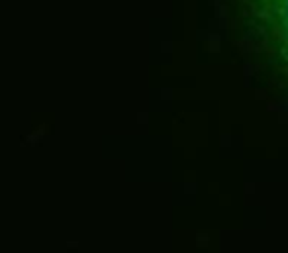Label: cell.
<instances>
[{"instance_id": "obj_1", "label": "cell", "mask_w": 288, "mask_h": 253, "mask_svg": "<svg viewBox=\"0 0 288 253\" xmlns=\"http://www.w3.org/2000/svg\"><path fill=\"white\" fill-rule=\"evenodd\" d=\"M208 4L243 71L288 112V0H208Z\"/></svg>"}]
</instances>
